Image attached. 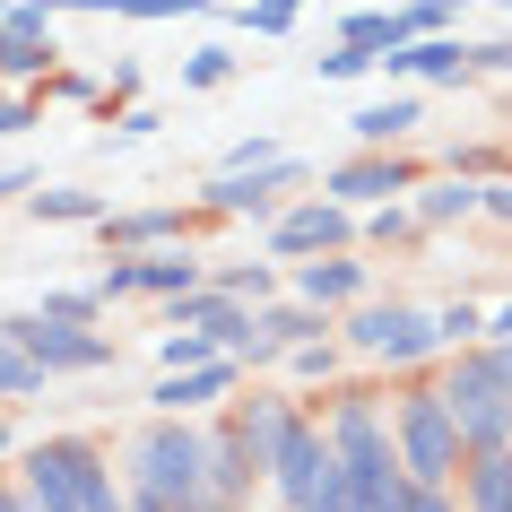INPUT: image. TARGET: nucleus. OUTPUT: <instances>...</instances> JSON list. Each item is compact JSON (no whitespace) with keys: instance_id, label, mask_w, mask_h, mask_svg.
<instances>
[{"instance_id":"1","label":"nucleus","mask_w":512,"mask_h":512,"mask_svg":"<svg viewBox=\"0 0 512 512\" xmlns=\"http://www.w3.org/2000/svg\"><path fill=\"white\" fill-rule=\"evenodd\" d=\"M18 486L35 495V512H122L131 504V478H122L87 434H44V443L18 460Z\"/></svg>"},{"instance_id":"2","label":"nucleus","mask_w":512,"mask_h":512,"mask_svg":"<svg viewBox=\"0 0 512 512\" xmlns=\"http://www.w3.org/2000/svg\"><path fill=\"white\" fill-rule=\"evenodd\" d=\"M122 478H131V495H157V504L200 512V495H209V426H191V417H165V408H157V417L131 434Z\"/></svg>"},{"instance_id":"3","label":"nucleus","mask_w":512,"mask_h":512,"mask_svg":"<svg viewBox=\"0 0 512 512\" xmlns=\"http://www.w3.org/2000/svg\"><path fill=\"white\" fill-rule=\"evenodd\" d=\"M443 400H452L460 417V443L469 452H495V443H512V382H504V356H495V339H469V348H452V365H443Z\"/></svg>"},{"instance_id":"4","label":"nucleus","mask_w":512,"mask_h":512,"mask_svg":"<svg viewBox=\"0 0 512 512\" xmlns=\"http://www.w3.org/2000/svg\"><path fill=\"white\" fill-rule=\"evenodd\" d=\"M391 443H400L408 478L460 486V460H469V443H460V417H452V400H443V382H408L400 400H391Z\"/></svg>"},{"instance_id":"5","label":"nucleus","mask_w":512,"mask_h":512,"mask_svg":"<svg viewBox=\"0 0 512 512\" xmlns=\"http://www.w3.org/2000/svg\"><path fill=\"white\" fill-rule=\"evenodd\" d=\"M348 348L365 356V365H391V374H417L426 356H443L452 339H443V313H426V304H356L348 313Z\"/></svg>"},{"instance_id":"6","label":"nucleus","mask_w":512,"mask_h":512,"mask_svg":"<svg viewBox=\"0 0 512 512\" xmlns=\"http://www.w3.org/2000/svg\"><path fill=\"white\" fill-rule=\"evenodd\" d=\"M9 339L44 365V374H96V365H113V339L96 322H53V313H9Z\"/></svg>"},{"instance_id":"7","label":"nucleus","mask_w":512,"mask_h":512,"mask_svg":"<svg viewBox=\"0 0 512 512\" xmlns=\"http://www.w3.org/2000/svg\"><path fill=\"white\" fill-rule=\"evenodd\" d=\"M304 165L296 157H270V165H217L209 183H200V200H209L217 217H278V191H296Z\"/></svg>"},{"instance_id":"8","label":"nucleus","mask_w":512,"mask_h":512,"mask_svg":"<svg viewBox=\"0 0 512 512\" xmlns=\"http://www.w3.org/2000/svg\"><path fill=\"white\" fill-rule=\"evenodd\" d=\"M330 469H339V452H330L322 417H304V408H296V426H287V443H278V460H270V495H278L287 512H304L313 495H322Z\"/></svg>"},{"instance_id":"9","label":"nucleus","mask_w":512,"mask_h":512,"mask_svg":"<svg viewBox=\"0 0 512 512\" xmlns=\"http://www.w3.org/2000/svg\"><path fill=\"white\" fill-rule=\"evenodd\" d=\"M365 226H356V209L348 200H304V209H278L270 217V252L278 261H313V252H339V243H356Z\"/></svg>"},{"instance_id":"10","label":"nucleus","mask_w":512,"mask_h":512,"mask_svg":"<svg viewBox=\"0 0 512 512\" xmlns=\"http://www.w3.org/2000/svg\"><path fill=\"white\" fill-rule=\"evenodd\" d=\"M330 200H348V209H374V200H400V191H417V165L391 157V148H356L348 165H330L322 174Z\"/></svg>"},{"instance_id":"11","label":"nucleus","mask_w":512,"mask_h":512,"mask_svg":"<svg viewBox=\"0 0 512 512\" xmlns=\"http://www.w3.org/2000/svg\"><path fill=\"white\" fill-rule=\"evenodd\" d=\"M252 313H261V304L226 296V287H191V296H174V304H165V330H209L217 348L235 356V339L252 330Z\"/></svg>"},{"instance_id":"12","label":"nucleus","mask_w":512,"mask_h":512,"mask_svg":"<svg viewBox=\"0 0 512 512\" xmlns=\"http://www.w3.org/2000/svg\"><path fill=\"white\" fill-rule=\"evenodd\" d=\"M235 382H243V365H235V356H209V365H191V374H165L157 391H148V400H157L165 417H200V408H217L226 391H235Z\"/></svg>"},{"instance_id":"13","label":"nucleus","mask_w":512,"mask_h":512,"mask_svg":"<svg viewBox=\"0 0 512 512\" xmlns=\"http://www.w3.org/2000/svg\"><path fill=\"white\" fill-rule=\"evenodd\" d=\"M322 434H330V452L382 443V434H391V400H374V391H330L322 400Z\"/></svg>"},{"instance_id":"14","label":"nucleus","mask_w":512,"mask_h":512,"mask_svg":"<svg viewBox=\"0 0 512 512\" xmlns=\"http://www.w3.org/2000/svg\"><path fill=\"white\" fill-rule=\"evenodd\" d=\"M382 70H391V79H469L478 61H469L460 35H417V44H400V53H382Z\"/></svg>"},{"instance_id":"15","label":"nucleus","mask_w":512,"mask_h":512,"mask_svg":"<svg viewBox=\"0 0 512 512\" xmlns=\"http://www.w3.org/2000/svg\"><path fill=\"white\" fill-rule=\"evenodd\" d=\"M460 512H512V443L460 460Z\"/></svg>"},{"instance_id":"16","label":"nucleus","mask_w":512,"mask_h":512,"mask_svg":"<svg viewBox=\"0 0 512 512\" xmlns=\"http://www.w3.org/2000/svg\"><path fill=\"white\" fill-rule=\"evenodd\" d=\"M408 209H417V226H452V217H478V209H486V183L452 165L443 183H417V200H408Z\"/></svg>"},{"instance_id":"17","label":"nucleus","mask_w":512,"mask_h":512,"mask_svg":"<svg viewBox=\"0 0 512 512\" xmlns=\"http://www.w3.org/2000/svg\"><path fill=\"white\" fill-rule=\"evenodd\" d=\"M113 252H157V243H183V209H122V217H96Z\"/></svg>"},{"instance_id":"18","label":"nucleus","mask_w":512,"mask_h":512,"mask_svg":"<svg viewBox=\"0 0 512 512\" xmlns=\"http://www.w3.org/2000/svg\"><path fill=\"white\" fill-rule=\"evenodd\" d=\"M296 296L304 304H365V261H322V252H313V261H296Z\"/></svg>"},{"instance_id":"19","label":"nucleus","mask_w":512,"mask_h":512,"mask_svg":"<svg viewBox=\"0 0 512 512\" xmlns=\"http://www.w3.org/2000/svg\"><path fill=\"white\" fill-rule=\"evenodd\" d=\"M235 426H243V443H252V460H261V478H270V460H278V443H287V426H296V408L287 400H235Z\"/></svg>"},{"instance_id":"20","label":"nucleus","mask_w":512,"mask_h":512,"mask_svg":"<svg viewBox=\"0 0 512 512\" xmlns=\"http://www.w3.org/2000/svg\"><path fill=\"white\" fill-rule=\"evenodd\" d=\"M426 122V105L417 96H391V105H365V113H348V131H356V148H400L408 131Z\"/></svg>"},{"instance_id":"21","label":"nucleus","mask_w":512,"mask_h":512,"mask_svg":"<svg viewBox=\"0 0 512 512\" xmlns=\"http://www.w3.org/2000/svg\"><path fill=\"white\" fill-rule=\"evenodd\" d=\"M339 44H356V53H400L408 44V18H400V0H391V9H348V18H339Z\"/></svg>"},{"instance_id":"22","label":"nucleus","mask_w":512,"mask_h":512,"mask_svg":"<svg viewBox=\"0 0 512 512\" xmlns=\"http://www.w3.org/2000/svg\"><path fill=\"white\" fill-rule=\"evenodd\" d=\"M261 330H270L278 348H296V339H322V304H261Z\"/></svg>"},{"instance_id":"23","label":"nucleus","mask_w":512,"mask_h":512,"mask_svg":"<svg viewBox=\"0 0 512 512\" xmlns=\"http://www.w3.org/2000/svg\"><path fill=\"white\" fill-rule=\"evenodd\" d=\"M27 209L35 217H53V226H79V217H105V191H27Z\"/></svg>"},{"instance_id":"24","label":"nucleus","mask_w":512,"mask_h":512,"mask_svg":"<svg viewBox=\"0 0 512 512\" xmlns=\"http://www.w3.org/2000/svg\"><path fill=\"white\" fill-rule=\"evenodd\" d=\"M209 287H226V296H243V304H270V261H217L209 270Z\"/></svg>"},{"instance_id":"25","label":"nucleus","mask_w":512,"mask_h":512,"mask_svg":"<svg viewBox=\"0 0 512 512\" xmlns=\"http://www.w3.org/2000/svg\"><path fill=\"white\" fill-rule=\"evenodd\" d=\"M209 356H226L209 330H165V339H157V365H165V374H191V365H209Z\"/></svg>"},{"instance_id":"26","label":"nucleus","mask_w":512,"mask_h":512,"mask_svg":"<svg viewBox=\"0 0 512 512\" xmlns=\"http://www.w3.org/2000/svg\"><path fill=\"white\" fill-rule=\"evenodd\" d=\"M35 313H53V322H96V313H105V287H53Z\"/></svg>"},{"instance_id":"27","label":"nucleus","mask_w":512,"mask_h":512,"mask_svg":"<svg viewBox=\"0 0 512 512\" xmlns=\"http://www.w3.org/2000/svg\"><path fill=\"white\" fill-rule=\"evenodd\" d=\"M417 235V209H400V200H374V217H365V243H382V252H391V243H408Z\"/></svg>"},{"instance_id":"28","label":"nucleus","mask_w":512,"mask_h":512,"mask_svg":"<svg viewBox=\"0 0 512 512\" xmlns=\"http://www.w3.org/2000/svg\"><path fill=\"white\" fill-rule=\"evenodd\" d=\"M296 9H304V0H235V18L252 35H287V27H296Z\"/></svg>"},{"instance_id":"29","label":"nucleus","mask_w":512,"mask_h":512,"mask_svg":"<svg viewBox=\"0 0 512 512\" xmlns=\"http://www.w3.org/2000/svg\"><path fill=\"white\" fill-rule=\"evenodd\" d=\"M382 512H460V495H452V486H434V478H408Z\"/></svg>"},{"instance_id":"30","label":"nucleus","mask_w":512,"mask_h":512,"mask_svg":"<svg viewBox=\"0 0 512 512\" xmlns=\"http://www.w3.org/2000/svg\"><path fill=\"white\" fill-rule=\"evenodd\" d=\"M460 9H469V0H400V18H408V44H417V35H443L460 18Z\"/></svg>"},{"instance_id":"31","label":"nucleus","mask_w":512,"mask_h":512,"mask_svg":"<svg viewBox=\"0 0 512 512\" xmlns=\"http://www.w3.org/2000/svg\"><path fill=\"white\" fill-rule=\"evenodd\" d=\"M235 79V53H226V44H200V53L183 61V87H226Z\"/></svg>"},{"instance_id":"32","label":"nucleus","mask_w":512,"mask_h":512,"mask_svg":"<svg viewBox=\"0 0 512 512\" xmlns=\"http://www.w3.org/2000/svg\"><path fill=\"white\" fill-rule=\"evenodd\" d=\"M287 374H296V382H330V374H339L330 339H296V348H287Z\"/></svg>"},{"instance_id":"33","label":"nucleus","mask_w":512,"mask_h":512,"mask_svg":"<svg viewBox=\"0 0 512 512\" xmlns=\"http://www.w3.org/2000/svg\"><path fill=\"white\" fill-rule=\"evenodd\" d=\"M304 512H374V504H365V495L348 486V469H330V478H322V495H313Z\"/></svg>"},{"instance_id":"34","label":"nucleus","mask_w":512,"mask_h":512,"mask_svg":"<svg viewBox=\"0 0 512 512\" xmlns=\"http://www.w3.org/2000/svg\"><path fill=\"white\" fill-rule=\"evenodd\" d=\"M443 339H452V348L486 339V313H478V304H443Z\"/></svg>"},{"instance_id":"35","label":"nucleus","mask_w":512,"mask_h":512,"mask_svg":"<svg viewBox=\"0 0 512 512\" xmlns=\"http://www.w3.org/2000/svg\"><path fill=\"white\" fill-rule=\"evenodd\" d=\"M53 96H61V105H96L105 87H96V79H79V70H53Z\"/></svg>"},{"instance_id":"36","label":"nucleus","mask_w":512,"mask_h":512,"mask_svg":"<svg viewBox=\"0 0 512 512\" xmlns=\"http://www.w3.org/2000/svg\"><path fill=\"white\" fill-rule=\"evenodd\" d=\"M356 70H374V53H356V44H339V53H322V79H356Z\"/></svg>"},{"instance_id":"37","label":"nucleus","mask_w":512,"mask_h":512,"mask_svg":"<svg viewBox=\"0 0 512 512\" xmlns=\"http://www.w3.org/2000/svg\"><path fill=\"white\" fill-rule=\"evenodd\" d=\"M469 61H478V70H504V79H512V35H495V44H469Z\"/></svg>"},{"instance_id":"38","label":"nucleus","mask_w":512,"mask_h":512,"mask_svg":"<svg viewBox=\"0 0 512 512\" xmlns=\"http://www.w3.org/2000/svg\"><path fill=\"white\" fill-rule=\"evenodd\" d=\"M27 122H35V105H27V96H0V139H18Z\"/></svg>"},{"instance_id":"39","label":"nucleus","mask_w":512,"mask_h":512,"mask_svg":"<svg viewBox=\"0 0 512 512\" xmlns=\"http://www.w3.org/2000/svg\"><path fill=\"white\" fill-rule=\"evenodd\" d=\"M486 217H504V226H512V174H504V183H486Z\"/></svg>"},{"instance_id":"40","label":"nucleus","mask_w":512,"mask_h":512,"mask_svg":"<svg viewBox=\"0 0 512 512\" xmlns=\"http://www.w3.org/2000/svg\"><path fill=\"white\" fill-rule=\"evenodd\" d=\"M0 512H35V495H27L18 478H0Z\"/></svg>"},{"instance_id":"41","label":"nucleus","mask_w":512,"mask_h":512,"mask_svg":"<svg viewBox=\"0 0 512 512\" xmlns=\"http://www.w3.org/2000/svg\"><path fill=\"white\" fill-rule=\"evenodd\" d=\"M486 339H512V304H495V313H486Z\"/></svg>"},{"instance_id":"42","label":"nucleus","mask_w":512,"mask_h":512,"mask_svg":"<svg viewBox=\"0 0 512 512\" xmlns=\"http://www.w3.org/2000/svg\"><path fill=\"white\" fill-rule=\"evenodd\" d=\"M18 191H35V174H0V200H18Z\"/></svg>"},{"instance_id":"43","label":"nucleus","mask_w":512,"mask_h":512,"mask_svg":"<svg viewBox=\"0 0 512 512\" xmlns=\"http://www.w3.org/2000/svg\"><path fill=\"white\" fill-rule=\"evenodd\" d=\"M131 512H183V504H157V495H131Z\"/></svg>"},{"instance_id":"44","label":"nucleus","mask_w":512,"mask_h":512,"mask_svg":"<svg viewBox=\"0 0 512 512\" xmlns=\"http://www.w3.org/2000/svg\"><path fill=\"white\" fill-rule=\"evenodd\" d=\"M495 356H504V382H512V339H495Z\"/></svg>"},{"instance_id":"45","label":"nucleus","mask_w":512,"mask_h":512,"mask_svg":"<svg viewBox=\"0 0 512 512\" xmlns=\"http://www.w3.org/2000/svg\"><path fill=\"white\" fill-rule=\"evenodd\" d=\"M27 9H70V0H27Z\"/></svg>"},{"instance_id":"46","label":"nucleus","mask_w":512,"mask_h":512,"mask_svg":"<svg viewBox=\"0 0 512 512\" xmlns=\"http://www.w3.org/2000/svg\"><path fill=\"white\" fill-rule=\"evenodd\" d=\"M122 512H131V504H122Z\"/></svg>"}]
</instances>
